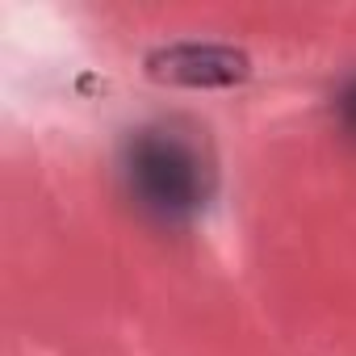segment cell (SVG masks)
Masks as SVG:
<instances>
[{
  "mask_svg": "<svg viewBox=\"0 0 356 356\" xmlns=\"http://www.w3.org/2000/svg\"><path fill=\"white\" fill-rule=\"evenodd\" d=\"M126 181L147 214L181 222L206 206L214 189V168L193 138L176 130H143L126 155Z\"/></svg>",
  "mask_w": 356,
  "mask_h": 356,
  "instance_id": "obj_1",
  "label": "cell"
},
{
  "mask_svg": "<svg viewBox=\"0 0 356 356\" xmlns=\"http://www.w3.org/2000/svg\"><path fill=\"white\" fill-rule=\"evenodd\" d=\"M147 72L168 84H189V88H227L248 80V55L231 47L210 42H185V47H163L147 59Z\"/></svg>",
  "mask_w": 356,
  "mask_h": 356,
  "instance_id": "obj_2",
  "label": "cell"
},
{
  "mask_svg": "<svg viewBox=\"0 0 356 356\" xmlns=\"http://www.w3.org/2000/svg\"><path fill=\"white\" fill-rule=\"evenodd\" d=\"M339 109H343V122H348V130L356 134V84L343 92V105H339Z\"/></svg>",
  "mask_w": 356,
  "mask_h": 356,
  "instance_id": "obj_3",
  "label": "cell"
}]
</instances>
